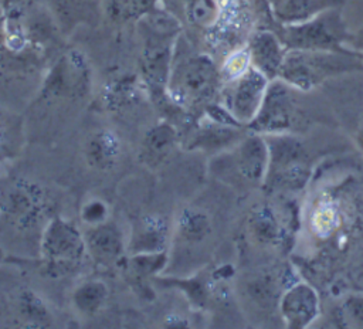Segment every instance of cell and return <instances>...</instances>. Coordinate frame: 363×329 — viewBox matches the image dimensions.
<instances>
[{
    "label": "cell",
    "instance_id": "13",
    "mask_svg": "<svg viewBox=\"0 0 363 329\" xmlns=\"http://www.w3.org/2000/svg\"><path fill=\"white\" fill-rule=\"evenodd\" d=\"M250 61L269 81L277 79L286 48L278 34L269 27H261L251 33L247 40Z\"/></svg>",
    "mask_w": 363,
    "mask_h": 329
},
{
    "label": "cell",
    "instance_id": "12",
    "mask_svg": "<svg viewBox=\"0 0 363 329\" xmlns=\"http://www.w3.org/2000/svg\"><path fill=\"white\" fill-rule=\"evenodd\" d=\"M172 227L169 220L157 213L138 217L128 235V254H155L167 250Z\"/></svg>",
    "mask_w": 363,
    "mask_h": 329
},
{
    "label": "cell",
    "instance_id": "8",
    "mask_svg": "<svg viewBox=\"0 0 363 329\" xmlns=\"http://www.w3.org/2000/svg\"><path fill=\"white\" fill-rule=\"evenodd\" d=\"M269 82L262 72L250 65L241 75L223 84L221 105L240 125L247 128L255 118Z\"/></svg>",
    "mask_w": 363,
    "mask_h": 329
},
{
    "label": "cell",
    "instance_id": "19",
    "mask_svg": "<svg viewBox=\"0 0 363 329\" xmlns=\"http://www.w3.org/2000/svg\"><path fill=\"white\" fill-rule=\"evenodd\" d=\"M211 230V218L203 208L189 206L176 216L174 234L186 242H201L210 235Z\"/></svg>",
    "mask_w": 363,
    "mask_h": 329
},
{
    "label": "cell",
    "instance_id": "3",
    "mask_svg": "<svg viewBox=\"0 0 363 329\" xmlns=\"http://www.w3.org/2000/svg\"><path fill=\"white\" fill-rule=\"evenodd\" d=\"M272 30L278 34L286 50L354 51L352 48L353 34L347 30L342 9L325 10L301 23L277 24V28Z\"/></svg>",
    "mask_w": 363,
    "mask_h": 329
},
{
    "label": "cell",
    "instance_id": "5",
    "mask_svg": "<svg viewBox=\"0 0 363 329\" xmlns=\"http://www.w3.org/2000/svg\"><path fill=\"white\" fill-rule=\"evenodd\" d=\"M0 214L18 230L35 227L47 214L44 189L26 177L0 179Z\"/></svg>",
    "mask_w": 363,
    "mask_h": 329
},
{
    "label": "cell",
    "instance_id": "26",
    "mask_svg": "<svg viewBox=\"0 0 363 329\" xmlns=\"http://www.w3.org/2000/svg\"><path fill=\"white\" fill-rule=\"evenodd\" d=\"M172 285H177L189 299L197 305H204L208 296V286L203 279L199 278H189L184 281H173Z\"/></svg>",
    "mask_w": 363,
    "mask_h": 329
},
{
    "label": "cell",
    "instance_id": "20",
    "mask_svg": "<svg viewBox=\"0 0 363 329\" xmlns=\"http://www.w3.org/2000/svg\"><path fill=\"white\" fill-rule=\"evenodd\" d=\"M109 298V288L102 279H86L75 286L71 301L82 316H95L102 311Z\"/></svg>",
    "mask_w": 363,
    "mask_h": 329
},
{
    "label": "cell",
    "instance_id": "28",
    "mask_svg": "<svg viewBox=\"0 0 363 329\" xmlns=\"http://www.w3.org/2000/svg\"><path fill=\"white\" fill-rule=\"evenodd\" d=\"M354 142H356L357 147L363 152V119L360 121V123L354 132Z\"/></svg>",
    "mask_w": 363,
    "mask_h": 329
},
{
    "label": "cell",
    "instance_id": "14",
    "mask_svg": "<svg viewBox=\"0 0 363 329\" xmlns=\"http://www.w3.org/2000/svg\"><path fill=\"white\" fill-rule=\"evenodd\" d=\"M122 155L121 138L108 128L95 129L84 143V160L88 167L108 172L116 166Z\"/></svg>",
    "mask_w": 363,
    "mask_h": 329
},
{
    "label": "cell",
    "instance_id": "11",
    "mask_svg": "<svg viewBox=\"0 0 363 329\" xmlns=\"http://www.w3.org/2000/svg\"><path fill=\"white\" fill-rule=\"evenodd\" d=\"M282 320L289 329H305L319 315V296L306 282L288 286L279 299Z\"/></svg>",
    "mask_w": 363,
    "mask_h": 329
},
{
    "label": "cell",
    "instance_id": "21",
    "mask_svg": "<svg viewBox=\"0 0 363 329\" xmlns=\"http://www.w3.org/2000/svg\"><path fill=\"white\" fill-rule=\"evenodd\" d=\"M159 0H104V14L116 24L139 21L157 9Z\"/></svg>",
    "mask_w": 363,
    "mask_h": 329
},
{
    "label": "cell",
    "instance_id": "7",
    "mask_svg": "<svg viewBox=\"0 0 363 329\" xmlns=\"http://www.w3.org/2000/svg\"><path fill=\"white\" fill-rule=\"evenodd\" d=\"M296 92L298 89L289 87L282 79H272L255 118L247 125V129L259 135L289 132L298 115Z\"/></svg>",
    "mask_w": 363,
    "mask_h": 329
},
{
    "label": "cell",
    "instance_id": "1",
    "mask_svg": "<svg viewBox=\"0 0 363 329\" xmlns=\"http://www.w3.org/2000/svg\"><path fill=\"white\" fill-rule=\"evenodd\" d=\"M220 68L210 54L186 51L179 40L164 92L174 105L184 109L206 108L221 91Z\"/></svg>",
    "mask_w": 363,
    "mask_h": 329
},
{
    "label": "cell",
    "instance_id": "10",
    "mask_svg": "<svg viewBox=\"0 0 363 329\" xmlns=\"http://www.w3.org/2000/svg\"><path fill=\"white\" fill-rule=\"evenodd\" d=\"M86 255L99 267L119 265L128 254V237L113 221L106 220L84 233Z\"/></svg>",
    "mask_w": 363,
    "mask_h": 329
},
{
    "label": "cell",
    "instance_id": "22",
    "mask_svg": "<svg viewBox=\"0 0 363 329\" xmlns=\"http://www.w3.org/2000/svg\"><path fill=\"white\" fill-rule=\"evenodd\" d=\"M166 261V251L155 254H126L118 267H123L129 278L140 281L155 278L164 268Z\"/></svg>",
    "mask_w": 363,
    "mask_h": 329
},
{
    "label": "cell",
    "instance_id": "27",
    "mask_svg": "<svg viewBox=\"0 0 363 329\" xmlns=\"http://www.w3.org/2000/svg\"><path fill=\"white\" fill-rule=\"evenodd\" d=\"M352 48H354L356 51H359L363 55V28L360 31H357L356 34H353Z\"/></svg>",
    "mask_w": 363,
    "mask_h": 329
},
{
    "label": "cell",
    "instance_id": "6",
    "mask_svg": "<svg viewBox=\"0 0 363 329\" xmlns=\"http://www.w3.org/2000/svg\"><path fill=\"white\" fill-rule=\"evenodd\" d=\"M269 149V166L264 184L277 189H301L309 174L308 153L302 142L291 135H264Z\"/></svg>",
    "mask_w": 363,
    "mask_h": 329
},
{
    "label": "cell",
    "instance_id": "25",
    "mask_svg": "<svg viewBox=\"0 0 363 329\" xmlns=\"http://www.w3.org/2000/svg\"><path fill=\"white\" fill-rule=\"evenodd\" d=\"M342 313L346 323H350V326L354 328H363V295L353 294L345 298Z\"/></svg>",
    "mask_w": 363,
    "mask_h": 329
},
{
    "label": "cell",
    "instance_id": "24",
    "mask_svg": "<svg viewBox=\"0 0 363 329\" xmlns=\"http://www.w3.org/2000/svg\"><path fill=\"white\" fill-rule=\"evenodd\" d=\"M81 221L88 227L98 225L106 220H109V206L99 197L86 199L79 210Z\"/></svg>",
    "mask_w": 363,
    "mask_h": 329
},
{
    "label": "cell",
    "instance_id": "23",
    "mask_svg": "<svg viewBox=\"0 0 363 329\" xmlns=\"http://www.w3.org/2000/svg\"><path fill=\"white\" fill-rule=\"evenodd\" d=\"M250 231L251 234L259 241H274L279 235V227L278 223L274 218V214L269 211V208L262 207L255 210L250 217Z\"/></svg>",
    "mask_w": 363,
    "mask_h": 329
},
{
    "label": "cell",
    "instance_id": "29",
    "mask_svg": "<svg viewBox=\"0 0 363 329\" xmlns=\"http://www.w3.org/2000/svg\"><path fill=\"white\" fill-rule=\"evenodd\" d=\"M3 258H4V252H3V250L0 248V264H1V261H3Z\"/></svg>",
    "mask_w": 363,
    "mask_h": 329
},
{
    "label": "cell",
    "instance_id": "16",
    "mask_svg": "<svg viewBox=\"0 0 363 329\" xmlns=\"http://www.w3.org/2000/svg\"><path fill=\"white\" fill-rule=\"evenodd\" d=\"M47 4L64 30L94 24L104 14V0H47Z\"/></svg>",
    "mask_w": 363,
    "mask_h": 329
},
{
    "label": "cell",
    "instance_id": "2",
    "mask_svg": "<svg viewBox=\"0 0 363 329\" xmlns=\"http://www.w3.org/2000/svg\"><path fill=\"white\" fill-rule=\"evenodd\" d=\"M363 72V55L359 51H308L286 50L278 78L289 87L309 92L329 79Z\"/></svg>",
    "mask_w": 363,
    "mask_h": 329
},
{
    "label": "cell",
    "instance_id": "9",
    "mask_svg": "<svg viewBox=\"0 0 363 329\" xmlns=\"http://www.w3.org/2000/svg\"><path fill=\"white\" fill-rule=\"evenodd\" d=\"M227 157L241 180L250 184H264L269 166V149L264 135L255 132L244 135Z\"/></svg>",
    "mask_w": 363,
    "mask_h": 329
},
{
    "label": "cell",
    "instance_id": "18",
    "mask_svg": "<svg viewBox=\"0 0 363 329\" xmlns=\"http://www.w3.org/2000/svg\"><path fill=\"white\" fill-rule=\"evenodd\" d=\"M241 128L242 126L218 123L206 118L194 133L190 149H197L206 153H223L225 147L234 146L244 136Z\"/></svg>",
    "mask_w": 363,
    "mask_h": 329
},
{
    "label": "cell",
    "instance_id": "17",
    "mask_svg": "<svg viewBox=\"0 0 363 329\" xmlns=\"http://www.w3.org/2000/svg\"><path fill=\"white\" fill-rule=\"evenodd\" d=\"M343 4L345 0H272L269 9L277 24H292L329 9H342Z\"/></svg>",
    "mask_w": 363,
    "mask_h": 329
},
{
    "label": "cell",
    "instance_id": "15",
    "mask_svg": "<svg viewBox=\"0 0 363 329\" xmlns=\"http://www.w3.org/2000/svg\"><path fill=\"white\" fill-rule=\"evenodd\" d=\"M177 143V130L169 122H159L146 130L140 142L139 160L149 169H157L167 162Z\"/></svg>",
    "mask_w": 363,
    "mask_h": 329
},
{
    "label": "cell",
    "instance_id": "4",
    "mask_svg": "<svg viewBox=\"0 0 363 329\" xmlns=\"http://www.w3.org/2000/svg\"><path fill=\"white\" fill-rule=\"evenodd\" d=\"M40 255L48 275L58 278L72 272L86 255L84 233L60 216L50 218L41 233Z\"/></svg>",
    "mask_w": 363,
    "mask_h": 329
}]
</instances>
